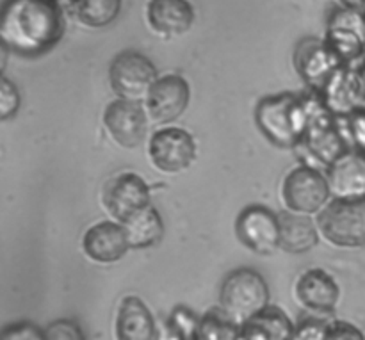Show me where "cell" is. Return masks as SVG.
Segmentation results:
<instances>
[{
	"label": "cell",
	"mask_w": 365,
	"mask_h": 340,
	"mask_svg": "<svg viewBox=\"0 0 365 340\" xmlns=\"http://www.w3.org/2000/svg\"><path fill=\"white\" fill-rule=\"evenodd\" d=\"M61 0H6L0 11V45L21 57L50 52L66 32Z\"/></svg>",
	"instance_id": "6da1fadb"
},
{
	"label": "cell",
	"mask_w": 365,
	"mask_h": 340,
	"mask_svg": "<svg viewBox=\"0 0 365 340\" xmlns=\"http://www.w3.org/2000/svg\"><path fill=\"white\" fill-rule=\"evenodd\" d=\"M305 102L309 120L305 134L294 150H299L307 157L303 164L327 170L337 157L351 148V145L342 120L330 113L319 93L309 89V93H305Z\"/></svg>",
	"instance_id": "7a4b0ae2"
},
{
	"label": "cell",
	"mask_w": 365,
	"mask_h": 340,
	"mask_svg": "<svg viewBox=\"0 0 365 340\" xmlns=\"http://www.w3.org/2000/svg\"><path fill=\"white\" fill-rule=\"evenodd\" d=\"M305 95L277 93L259 100L255 125L264 138L278 148H296L307 128Z\"/></svg>",
	"instance_id": "3957f363"
},
{
	"label": "cell",
	"mask_w": 365,
	"mask_h": 340,
	"mask_svg": "<svg viewBox=\"0 0 365 340\" xmlns=\"http://www.w3.org/2000/svg\"><path fill=\"white\" fill-rule=\"evenodd\" d=\"M271 305V291L266 278L253 267H237L225 277L220 289V309L237 326L259 316Z\"/></svg>",
	"instance_id": "277c9868"
},
{
	"label": "cell",
	"mask_w": 365,
	"mask_h": 340,
	"mask_svg": "<svg viewBox=\"0 0 365 340\" xmlns=\"http://www.w3.org/2000/svg\"><path fill=\"white\" fill-rule=\"evenodd\" d=\"M159 77L153 61L138 50H123L109 64L110 91L128 102H145Z\"/></svg>",
	"instance_id": "5b68a950"
},
{
	"label": "cell",
	"mask_w": 365,
	"mask_h": 340,
	"mask_svg": "<svg viewBox=\"0 0 365 340\" xmlns=\"http://www.w3.org/2000/svg\"><path fill=\"white\" fill-rule=\"evenodd\" d=\"M282 202L291 212L319 216L331 202L330 185L324 170L299 164L292 168L282 184Z\"/></svg>",
	"instance_id": "8992f818"
},
{
	"label": "cell",
	"mask_w": 365,
	"mask_h": 340,
	"mask_svg": "<svg viewBox=\"0 0 365 340\" xmlns=\"http://www.w3.org/2000/svg\"><path fill=\"white\" fill-rule=\"evenodd\" d=\"M321 237L337 248L365 246V198L331 200L317 216Z\"/></svg>",
	"instance_id": "52a82bcc"
},
{
	"label": "cell",
	"mask_w": 365,
	"mask_h": 340,
	"mask_svg": "<svg viewBox=\"0 0 365 340\" xmlns=\"http://www.w3.org/2000/svg\"><path fill=\"white\" fill-rule=\"evenodd\" d=\"M146 153L157 171L164 175H178L192 166L198 153L195 138L182 127H157L150 135Z\"/></svg>",
	"instance_id": "ba28073f"
},
{
	"label": "cell",
	"mask_w": 365,
	"mask_h": 340,
	"mask_svg": "<svg viewBox=\"0 0 365 340\" xmlns=\"http://www.w3.org/2000/svg\"><path fill=\"white\" fill-rule=\"evenodd\" d=\"M324 41L344 64H360L365 59V13L355 7L335 6L328 13Z\"/></svg>",
	"instance_id": "9c48e42d"
},
{
	"label": "cell",
	"mask_w": 365,
	"mask_h": 340,
	"mask_svg": "<svg viewBox=\"0 0 365 340\" xmlns=\"http://www.w3.org/2000/svg\"><path fill=\"white\" fill-rule=\"evenodd\" d=\"M191 102V86L180 73H164L157 78L148 96L143 102L150 123L166 127L175 123L187 110Z\"/></svg>",
	"instance_id": "30bf717a"
},
{
	"label": "cell",
	"mask_w": 365,
	"mask_h": 340,
	"mask_svg": "<svg viewBox=\"0 0 365 340\" xmlns=\"http://www.w3.org/2000/svg\"><path fill=\"white\" fill-rule=\"evenodd\" d=\"M239 242L257 253L269 257L280 249V214L264 205H248L235 220Z\"/></svg>",
	"instance_id": "8fae6325"
},
{
	"label": "cell",
	"mask_w": 365,
	"mask_h": 340,
	"mask_svg": "<svg viewBox=\"0 0 365 340\" xmlns=\"http://www.w3.org/2000/svg\"><path fill=\"white\" fill-rule=\"evenodd\" d=\"M102 203L110 220L123 223L132 214L152 205V187L141 175L123 171L107 182Z\"/></svg>",
	"instance_id": "7c38bea8"
},
{
	"label": "cell",
	"mask_w": 365,
	"mask_h": 340,
	"mask_svg": "<svg viewBox=\"0 0 365 340\" xmlns=\"http://www.w3.org/2000/svg\"><path fill=\"white\" fill-rule=\"evenodd\" d=\"M102 123L109 138L121 148H138L145 143L150 128V118L139 102L116 98L106 107Z\"/></svg>",
	"instance_id": "4fadbf2b"
},
{
	"label": "cell",
	"mask_w": 365,
	"mask_h": 340,
	"mask_svg": "<svg viewBox=\"0 0 365 340\" xmlns=\"http://www.w3.org/2000/svg\"><path fill=\"white\" fill-rule=\"evenodd\" d=\"M292 61L303 84L316 93H319L331 75L344 64L328 46L324 38H312V36L298 41Z\"/></svg>",
	"instance_id": "5bb4252c"
},
{
	"label": "cell",
	"mask_w": 365,
	"mask_h": 340,
	"mask_svg": "<svg viewBox=\"0 0 365 340\" xmlns=\"http://www.w3.org/2000/svg\"><path fill=\"white\" fill-rule=\"evenodd\" d=\"M331 114L344 120L356 110L365 109V98L356 64H342L319 91Z\"/></svg>",
	"instance_id": "9a60e30c"
},
{
	"label": "cell",
	"mask_w": 365,
	"mask_h": 340,
	"mask_svg": "<svg viewBox=\"0 0 365 340\" xmlns=\"http://www.w3.org/2000/svg\"><path fill=\"white\" fill-rule=\"evenodd\" d=\"M195 18V7L189 0H148L145 6V20L150 32L163 39L187 34Z\"/></svg>",
	"instance_id": "2e32d148"
},
{
	"label": "cell",
	"mask_w": 365,
	"mask_h": 340,
	"mask_svg": "<svg viewBox=\"0 0 365 340\" xmlns=\"http://www.w3.org/2000/svg\"><path fill=\"white\" fill-rule=\"evenodd\" d=\"M130 249L120 221L106 220L91 225L82 235V252L95 264H114Z\"/></svg>",
	"instance_id": "e0dca14e"
},
{
	"label": "cell",
	"mask_w": 365,
	"mask_h": 340,
	"mask_svg": "<svg viewBox=\"0 0 365 340\" xmlns=\"http://www.w3.org/2000/svg\"><path fill=\"white\" fill-rule=\"evenodd\" d=\"M331 200L365 198V155L349 148L324 170Z\"/></svg>",
	"instance_id": "ac0fdd59"
},
{
	"label": "cell",
	"mask_w": 365,
	"mask_h": 340,
	"mask_svg": "<svg viewBox=\"0 0 365 340\" xmlns=\"http://www.w3.org/2000/svg\"><path fill=\"white\" fill-rule=\"evenodd\" d=\"M296 299L302 306L314 314H334L339 299H341V289L335 278L321 267L307 269L298 278L294 287Z\"/></svg>",
	"instance_id": "d6986e66"
},
{
	"label": "cell",
	"mask_w": 365,
	"mask_h": 340,
	"mask_svg": "<svg viewBox=\"0 0 365 340\" xmlns=\"http://www.w3.org/2000/svg\"><path fill=\"white\" fill-rule=\"evenodd\" d=\"M116 340H155L157 321L139 296H125L114 321Z\"/></svg>",
	"instance_id": "ffe728a7"
},
{
	"label": "cell",
	"mask_w": 365,
	"mask_h": 340,
	"mask_svg": "<svg viewBox=\"0 0 365 340\" xmlns=\"http://www.w3.org/2000/svg\"><path fill=\"white\" fill-rule=\"evenodd\" d=\"M319 227L309 214L285 210L280 214V249L291 255L310 252L319 242Z\"/></svg>",
	"instance_id": "44dd1931"
},
{
	"label": "cell",
	"mask_w": 365,
	"mask_h": 340,
	"mask_svg": "<svg viewBox=\"0 0 365 340\" xmlns=\"http://www.w3.org/2000/svg\"><path fill=\"white\" fill-rule=\"evenodd\" d=\"M294 323L278 306L269 305L239 331L237 340H292Z\"/></svg>",
	"instance_id": "7402d4cb"
},
{
	"label": "cell",
	"mask_w": 365,
	"mask_h": 340,
	"mask_svg": "<svg viewBox=\"0 0 365 340\" xmlns=\"http://www.w3.org/2000/svg\"><path fill=\"white\" fill-rule=\"evenodd\" d=\"M130 249H146L159 244L164 235V220L153 205L132 214L123 223Z\"/></svg>",
	"instance_id": "603a6c76"
},
{
	"label": "cell",
	"mask_w": 365,
	"mask_h": 340,
	"mask_svg": "<svg viewBox=\"0 0 365 340\" xmlns=\"http://www.w3.org/2000/svg\"><path fill=\"white\" fill-rule=\"evenodd\" d=\"M123 0H66V13L86 29H106L120 16Z\"/></svg>",
	"instance_id": "cb8c5ba5"
},
{
	"label": "cell",
	"mask_w": 365,
	"mask_h": 340,
	"mask_svg": "<svg viewBox=\"0 0 365 340\" xmlns=\"http://www.w3.org/2000/svg\"><path fill=\"white\" fill-rule=\"evenodd\" d=\"M241 326L228 319L227 314L216 306L202 316L200 340H237Z\"/></svg>",
	"instance_id": "d4e9b609"
},
{
	"label": "cell",
	"mask_w": 365,
	"mask_h": 340,
	"mask_svg": "<svg viewBox=\"0 0 365 340\" xmlns=\"http://www.w3.org/2000/svg\"><path fill=\"white\" fill-rule=\"evenodd\" d=\"M168 323L180 334L184 340H200V328H202V317L191 310L189 306H175L166 317Z\"/></svg>",
	"instance_id": "484cf974"
},
{
	"label": "cell",
	"mask_w": 365,
	"mask_h": 340,
	"mask_svg": "<svg viewBox=\"0 0 365 340\" xmlns=\"http://www.w3.org/2000/svg\"><path fill=\"white\" fill-rule=\"evenodd\" d=\"M21 105V95L18 86L4 75L0 81V120L7 121L16 116Z\"/></svg>",
	"instance_id": "4316f807"
},
{
	"label": "cell",
	"mask_w": 365,
	"mask_h": 340,
	"mask_svg": "<svg viewBox=\"0 0 365 340\" xmlns=\"http://www.w3.org/2000/svg\"><path fill=\"white\" fill-rule=\"evenodd\" d=\"M46 340H86L84 331L73 319H57L45 328Z\"/></svg>",
	"instance_id": "83f0119b"
},
{
	"label": "cell",
	"mask_w": 365,
	"mask_h": 340,
	"mask_svg": "<svg viewBox=\"0 0 365 340\" xmlns=\"http://www.w3.org/2000/svg\"><path fill=\"white\" fill-rule=\"evenodd\" d=\"M292 340H330V323L321 319H303L296 326Z\"/></svg>",
	"instance_id": "f1b7e54d"
},
{
	"label": "cell",
	"mask_w": 365,
	"mask_h": 340,
	"mask_svg": "<svg viewBox=\"0 0 365 340\" xmlns=\"http://www.w3.org/2000/svg\"><path fill=\"white\" fill-rule=\"evenodd\" d=\"M342 123H344L351 148L359 150L365 155V109L356 110L353 116L344 118Z\"/></svg>",
	"instance_id": "f546056e"
},
{
	"label": "cell",
	"mask_w": 365,
	"mask_h": 340,
	"mask_svg": "<svg viewBox=\"0 0 365 340\" xmlns=\"http://www.w3.org/2000/svg\"><path fill=\"white\" fill-rule=\"evenodd\" d=\"M2 340H46L45 328H39L38 324L29 321H21L4 328Z\"/></svg>",
	"instance_id": "4dcf8cb0"
},
{
	"label": "cell",
	"mask_w": 365,
	"mask_h": 340,
	"mask_svg": "<svg viewBox=\"0 0 365 340\" xmlns=\"http://www.w3.org/2000/svg\"><path fill=\"white\" fill-rule=\"evenodd\" d=\"M330 340H365V335L355 324L346 321H331Z\"/></svg>",
	"instance_id": "1f68e13d"
},
{
	"label": "cell",
	"mask_w": 365,
	"mask_h": 340,
	"mask_svg": "<svg viewBox=\"0 0 365 340\" xmlns=\"http://www.w3.org/2000/svg\"><path fill=\"white\" fill-rule=\"evenodd\" d=\"M155 340H184V339H182L180 334H178L170 323H168V319H164L160 321V323H157Z\"/></svg>",
	"instance_id": "d6a6232c"
},
{
	"label": "cell",
	"mask_w": 365,
	"mask_h": 340,
	"mask_svg": "<svg viewBox=\"0 0 365 340\" xmlns=\"http://www.w3.org/2000/svg\"><path fill=\"white\" fill-rule=\"evenodd\" d=\"M339 6L344 7H355V9H364L365 0H337Z\"/></svg>",
	"instance_id": "836d02e7"
},
{
	"label": "cell",
	"mask_w": 365,
	"mask_h": 340,
	"mask_svg": "<svg viewBox=\"0 0 365 340\" xmlns=\"http://www.w3.org/2000/svg\"><path fill=\"white\" fill-rule=\"evenodd\" d=\"M356 66H359V75H360V82H362V91L365 98V59L360 64H356Z\"/></svg>",
	"instance_id": "e575fe53"
},
{
	"label": "cell",
	"mask_w": 365,
	"mask_h": 340,
	"mask_svg": "<svg viewBox=\"0 0 365 340\" xmlns=\"http://www.w3.org/2000/svg\"><path fill=\"white\" fill-rule=\"evenodd\" d=\"M364 13H365V7H364Z\"/></svg>",
	"instance_id": "d590c367"
}]
</instances>
